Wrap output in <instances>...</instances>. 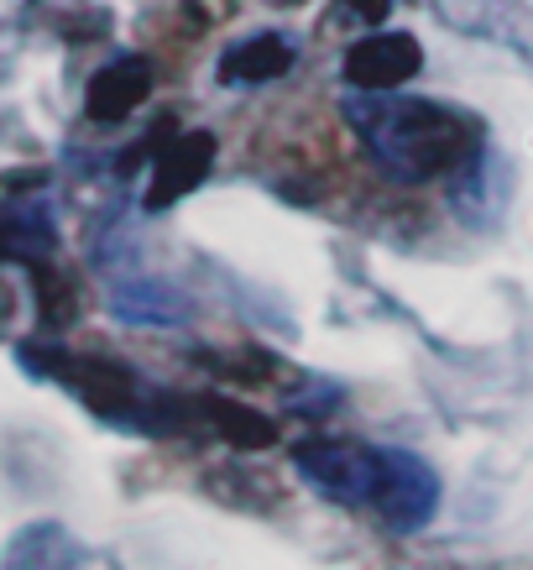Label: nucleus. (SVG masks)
Returning a JSON list of instances; mask_svg holds the SVG:
<instances>
[{
	"mask_svg": "<svg viewBox=\"0 0 533 570\" xmlns=\"http://www.w3.org/2000/svg\"><path fill=\"white\" fill-rule=\"evenodd\" d=\"M372 105L351 100V116L362 126L366 147L377 153V163L403 184H424L450 168H461L476 153V121H465L461 110L434 100H403L393 89H362Z\"/></svg>",
	"mask_w": 533,
	"mask_h": 570,
	"instance_id": "1",
	"label": "nucleus"
},
{
	"mask_svg": "<svg viewBox=\"0 0 533 570\" xmlns=\"http://www.w3.org/2000/svg\"><path fill=\"white\" fill-rule=\"evenodd\" d=\"M293 461L325 498L345 508H372L382 482V450L356 445V440H298Z\"/></svg>",
	"mask_w": 533,
	"mask_h": 570,
	"instance_id": "2",
	"label": "nucleus"
},
{
	"mask_svg": "<svg viewBox=\"0 0 533 570\" xmlns=\"http://www.w3.org/2000/svg\"><path fill=\"white\" fill-rule=\"evenodd\" d=\"M21 356H27V366H37V372H52L58 382H69L95 414H105V419L137 414V377H131L121 362H105V356H63V351H42V346H27Z\"/></svg>",
	"mask_w": 533,
	"mask_h": 570,
	"instance_id": "3",
	"label": "nucleus"
},
{
	"mask_svg": "<svg viewBox=\"0 0 533 570\" xmlns=\"http://www.w3.org/2000/svg\"><path fill=\"white\" fill-rule=\"evenodd\" d=\"M434 502H440L434 471L408 450H382V482L372 513L382 523H393V529H424L434 519Z\"/></svg>",
	"mask_w": 533,
	"mask_h": 570,
	"instance_id": "4",
	"label": "nucleus"
},
{
	"mask_svg": "<svg viewBox=\"0 0 533 570\" xmlns=\"http://www.w3.org/2000/svg\"><path fill=\"white\" fill-rule=\"evenodd\" d=\"M418 69H424V48L408 32H372L345 52V79L356 89H372V95L408 85Z\"/></svg>",
	"mask_w": 533,
	"mask_h": 570,
	"instance_id": "5",
	"label": "nucleus"
},
{
	"mask_svg": "<svg viewBox=\"0 0 533 570\" xmlns=\"http://www.w3.org/2000/svg\"><path fill=\"white\" fill-rule=\"evenodd\" d=\"M215 168V137L209 131H184L172 137L152 163V184H147V209H168L184 194H194Z\"/></svg>",
	"mask_w": 533,
	"mask_h": 570,
	"instance_id": "6",
	"label": "nucleus"
},
{
	"mask_svg": "<svg viewBox=\"0 0 533 570\" xmlns=\"http://www.w3.org/2000/svg\"><path fill=\"white\" fill-rule=\"evenodd\" d=\"M147 95H152V63H147V58H116L110 69H100L89 79L85 110H89V121L116 126V121H126Z\"/></svg>",
	"mask_w": 533,
	"mask_h": 570,
	"instance_id": "7",
	"label": "nucleus"
},
{
	"mask_svg": "<svg viewBox=\"0 0 533 570\" xmlns=\"http://www.w3.org/2000/svg\"><path fill=\"white\" fill-rule=\"evenodd\" d=\"M293 69V42L277 32L246 37L236 48H225L220 58V85H267Z\"/></svg>",
	"mask_w": 533,
	"mask_h": 570,
	"instance_id": "8",
	"label": "nucleus"
},
{
	"mask_svg": "<svg viewBox=\"0 0 533 570\" xmlns=\"http://www.w3.org/2000/svg\"><path fill=\"white\" fill-rule=\"evenodd\" d=\"M205 414H209L215 434H220L230 450H246V455H257V450H273V445H277V424H273V419L257 414V409H246V403H236V397L209 393V397H205Z\"/></svg>",
	"mask_w": 533,
	"mask_h": 570,
	"instance_id": "9",
	"label": "nucleus"
},
{
	"mask_svg": "<svg viewBox=\"0 0 533 570\" xmlns=\"http://www.w3.org/2000/svg\"><path fill=\"white\" fill-rule=\"evenodd\" d=\"M32 288H37V314H42V325H69L73 314H79V298H73V283L52 262L32 257Z\"/></svg>",
	"mask_w": 533,
	"mask_h": 570,
	"instance_id": "10",
	"label": "nucleus"
},
{
	"mask_svg": "<svg viewBox=\"0 0 533 570\" xmlns=\"http://www.w3.org/2000/svg\"><path fill=\"white\" fill-rule=\"evenodd\" d=\"M209 362L215 372H225L230 382H246V387H261V382L273 377V362L261 356V351H236V356H199Z\"/></svg>",
	"mask_w": 533,
	"mask_h": 570,
	"instance_id": "11",
	"label": "nucleus"
},
{
	"mask_svg": "<svg viewBox=\"0 0 533 570\" xmlns=\"http://www.w3.org/2000/svg\"><path fill=\"white\" fill-rule=\"evenodd\" d=\"M345 17L362 21V27H382L387 21V11H393V0H340Z\"/></svg>",
	"mask_w": 533,
	"mask_h": 570,
	"instance_id": "12",
	"label": "nucleus"
},
{
	"mask_svg": "<svg viewBox=\"0 0 533 570\" xmlns=\"http://www.w3.org/2000/svg\"><path fill=\"white\" fill-rule=\"evenodd\" d=\"M11 252H17V230L0 220V257H11Z\"/></svg>",
	"mask_w": 533,
	"mask_h": 570,
	"instance_id": "13",
	"label": "nucleus"
},
{
	"mask_svg": "<svg viewBox=\"0 0 533 570\" xmlns=\"http://www.w3.org/2000/svg\"><path fill=\"white\" fill-rule=\"evenodd\" d=\"M277 6H298V0H277Z\"/></svg>",
	"mask_w": 533,
	"mask_h": 570,
	"instance_id": "14",
	"label": "nucleus"
}]
</instances>
